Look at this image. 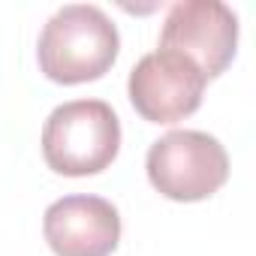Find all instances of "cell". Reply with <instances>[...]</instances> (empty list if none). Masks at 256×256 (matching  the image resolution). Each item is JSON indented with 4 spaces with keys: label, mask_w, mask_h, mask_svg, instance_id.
<instances>
[{
    "label": "cell",
    "mask_w": 256,
    "mask_h": 256,
    "mask_svg": "<svg viewBox=\"0 0 256 256\" xmlns=\"http://www.w3.org/2000/svg\"><path fill=\"white\" fill-rule=\"evenodd\" d=\"M42 232L58 256H112L120 241V217L102 196H64L46 208Z\"/></svg>",
    "instance_id": "obj_6"
},
{
    "label": "cell",
    "mask_w": 256,
    "mask_h": 256,
    "mask_svg": "<svg viewBox=\"0 0 256 256\" xmlns=\"http://www.w3.org/2000/svg\"><path fill=\"white\" fill-rule=\"evenodd\" d=\"M148 178L166 199L199 202L226 184L229 154L214 136L202 130H172L151 145Z\"/></svg>",
    "instance_id": "obj_3"
},
{
    "label": "cell",
    "mask_w": 256,
    "mask_h": 256,
    "mask_svg": "<svg viewBox=\"0 0 256 256\" xmlns=\"http://www.w3.org/2000/svg\"><path fill=\"white\" fill-rule=\"evenodd\" d=\"M238 46V16L220 0H184L163 22L160 48L178 52L199 66L205 78L220 76Z\"/></svg>",
    "instance_id": "obj_5"
},
{
    "label": "cell",
    "mask_w": 256,
    "mask_h": 256,
    "mask_svg": "<svg viewBox=\"0 0 256 256\" xmlns=\"http://www.w3.org/2000/svg\"><path fill=\"white\" fill-rule=\"evenodd\" d=\"M118 28L100 6L70 4L46 22L36 58L46 78L58 84H82L106 76L118 58Z\"/></svg>",
    "instance_id": "obj_1"
},
{
    "label": "cell",
    "mask_w": 256,
    "mask_h": 256,
    "mask_svg": "<svg viewBox=\"0 0 256 256\" xmlns=\"http://www.w3.org/2000/svg\"><path fill=\"white\" fill-rule=\"evenodd\" d=\"M120 151V120L102 100H72L58 106L42 126V157L66 178L96 175Z\"/></svg>",
    "instance_id": "obj_2"
},
{
    "label": "cell",
    "mask_w": 256,
    "mask_h": 256,
    "mask_svg": "<svg viewBox=\"0 0 256 256\" xmlns=\"http://www.w3.org/2000/svg\"><path fill=\"white\" fill-rule=\"evenodd\" d=\"M205 76L178 52L157 48L130 70V102L151 124H178L202 106Z\"/></svg>",
    "instance_id": "obj_4"
}]
</instances>
